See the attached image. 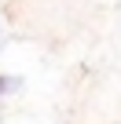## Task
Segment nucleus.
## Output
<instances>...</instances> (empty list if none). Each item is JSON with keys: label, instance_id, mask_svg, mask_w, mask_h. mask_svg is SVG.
Wrapping results in <instances>:
<instances>
[{"label": "nucleus", "instance_id": "f257e3e1", "mask_svg": "<svg viewBox=\"0 0 121 124\" xmlns=\"http://www.w3.org/2000/svg\"><path fill=\"white\" fill-rule=\"evenodd\" d=\"M19 84H22L19 77H8V73H4V77H0V95H11V91H19Z\"/></svg>", "mask_w": 121, "mask_h": 124}]
</instances>
